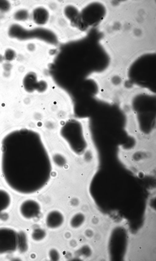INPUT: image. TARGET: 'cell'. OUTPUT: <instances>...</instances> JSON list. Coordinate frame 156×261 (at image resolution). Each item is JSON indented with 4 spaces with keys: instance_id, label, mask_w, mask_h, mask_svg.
<instances>
[{
    "instance_id": "6da1fadb",
    "label": "cell",
    "mask_w": 156,
    "mask_h": 261,
    "mask_svg": "<svg viewBox=\"0 0 156 261\" xmlns=\"http://www.w3.org/2000/svg\"><path fill=\"white\" fill-rule=\"evenodd\" d=\"M1 171L8 186L20 193H35L49 181L50 161H40L31 146L17 143H5L2 146Z\"/></svg>"
},
{
    "instance_id": "8992f818",
    "label": "cell",
    "mask_w": 156,
    "mask_h": 261,
    "mask_svg": "<svg viewBox=\"0 0 156 261\" xmlns=\"http://www.w3.org/2000/svg\"><path fill=\"white\" fill-rule=\"evenodd\" d=\"M62 12L66 20L77 25L80 20V9L76 5L72 3L66 4L63 7Z\"/></svg>"
},
{
    "instance_id": "5b68a950",
    "label": "cell",
    "mask_w": 156,
    "mask_h": 261,
    "mask_svg": "<svg viewBox=\"0 0 156 261\" xmlns=\"http://www.w3.org/2000/svg\"><path fill=\"white\" fill-rule=\"evenodd\" d=\"M40 206L36 201L28 199L24 201L20 207V212L25 218L30 219L37 217L40 213Z\"/></svg>"
},
{
    "instance_id": "8fae6325",
    "label": "cell",
    "mask_w": 156,
    "mask_h": 261,
    "mask_svg": "<svg viewBox=\"0 0 156 261\" xmlns=\"http://www.w3.org/2000/svg\"><path fill=\"white\" fill-rule=\"evenodd\" d=\"M84 220V216L82 213H78L75 214L72 218L70 224L73 228H77L80 226Z\"/></svg>"
},
{
    "instance_id": "ba28073f",
    "label": "cell",
    "mask_w": 156,
    "mask_h": 261,
    "mask_svg": "<svg viewBox=\"0 0 156 261\" xmlns=\"http://www.w3.org/2000/svg\"><path fill=\"white\" fill-rule=\"evenodd\" d=\"M36 73L33 72L27 73L23 79V84L25 90L32 93L36 90L38 83Z\"/></svg>"
},
{
    "instance_id": "9a60e30c",
    "label": "cell",
    "mask_w": 156,
    "mask_h": 261,
    "mask_svg": "<svg viewBox=\"0 0 156 261\" xmlns=\"http://www.w3.org/2000/svg\"><path fill=\"white\" fill-rule=\"evenodd\" d=\"M38 82V85L36 90L40 93H44L47 90L48 84L44 80H40Z\"/></svg>"
},
{
    "instance_id": "5bb4252c",
    "label": "cell",
    "mask_w": 156,
    "mask_h": 261,
    "mask_svg": "<svg viewBox=\"0 0 156 261\" xmlns=\"http://www.w3.org/2000/svg\"><path fill=\"white\" fill-rule=\"evenodd\" d=\"M16 56V53L14 50L11 49H8L5 51L4 59L8 62L11 61L14 59Z\"/></svg>"
},
{
    "instance_id": "7a4b0ae2",
    "label": "cell",
    "mask_w": 156,
    "mask_h": 261,
    "mask_svg": "<svg viewBox=\"0 0 156 261\" xmlns=\"http://www.w3.org/2000/svg\"><path fill=\"white\" fill-rule=\"evenodd\" d=\"M118 157L125 166L137 176L154 175L155 173V143L136 142L128 149L120 146Z\"/></svg>"
},
{
    "instance_id": "277c9868",
    "label": "cell",
    "mask_w": 156,
    "mask_h": 261,
    "mask_svg": "<svg viewBox=\"0 0 156 261\" xmlns=\"http://www.w3.org/2000/svg\"><path fill=\"white\" fill-rule=\"evenodd\" d=\"M31 16L33 22L37 26L44 27L49 22L51 13L47 7L39 5L34 9Z\"/></svg>"
},
{
    "instance_id": "52a82bcc",
    "label": "cell",
    "mask_w": 156,
    "mask_h": 261,
    "mask_svg": "<svg viewBox=\"0 0 156 261\" xmlns=\"http://www.w3.org/2000/svg\"><path fill=\"white\" fill-rule=\"evenodd\" d=\"M8 34L11 38L25 40L30 38L31 31L27 30L20 25L14 24L10 27Z\"/></svg>"
},
{
    "instance_id": "9c48e42d",
    "label": "cell",
    "mask_w": 156,
    "mask_h": 261,
    "mask_svg": "<svg viewBox=\"0 0 156 261\" xmlns=\"http://www.w3.org/2000/svg\"><path fill=\"white\" fill-rule=\"evenodd\" d=\"M64 221L62 214L59 212L54 210L48 215L46 220V225L51 228H56L61 226Z\"/></svg>"
},
{
    "instance_id": "d6986e66",
    "label": "cell",
    "mask_w": 156,
    "mask_h": 261,
    "mask_svg": "<svg viewBox=\"0 0 156 261\" xmlns=\"http://www.w3.org/2000/svg\"><path fill=\"white\" fill-rule=\"evenodd\" d=\"M3 69L5 71L10 72L12 68V65L9 63H5L3 65Z\"/></svg>"
},
{
    "instance_id": "7c38bea8",
    "label": "cell",
    "mask_w": 156,
    "mask_h": 261,
    "mask_svg": "<svg viewBox=\"0 0 156 261\" xmlns=\"http://www.w3.org/2000/svg\"><path fill=\"white\" fill-rule=\"evenodd\" d=\"M28 12L25 9H21L17 11L15 14V19L18 21H25L29 17Z\"/></svg>"
},
{
    "instance_id": "e0dca14e",
    "label": "cell",
    "mask_w": 156,
    "mask_h": 261,
    "mask_svg": "<svg viewBox=\"0 0 156 261\" xmlns=\"http://www.w3.org/2000/svg\"><path fill=\"white\" fill-rule=\"evenodd\" d=\"M49 255L50 258L52 261H57L60 258L59 253L57 250L54 249L50 251Z\"/></svg>"
},
{
    "instance_id": "4fadbf2b",
    "label": "cell",
    "mask_w": 156,
    "mask_h": 261,
    "mask_svg": "<svg viewBox=\"0 0 156 261\" xmlns=\"http://www.w3.org/2000/svg\"><path fill=\"white\" fill-rule=\"evenodd\" d=\"M45 231L40 228L35 229L32 234L33 238L36 241H40L42 240L45 237Z\"/></svg>"
},
{
    "instance_id": "ffe728a7",
    "label": "cell",
    "mask_w": 156,
    "mask_h": 261,
    "mask_svg": "<svg viewBox=\"0 0 156 261\" xmlns=\"http://www.w3.org/2000/svg\"><path fill=\"white\" fill-rule=\"evenodd\" d=\"M3 75L5 77L8 78L10 76V72L4 71L3 72Z\"/></svg>"
},
{
    "instance_id": "30bf717a",
    "label": "cell",
    "mask_w": 156,
    "mask_h": 261,
    "mask_svg": "<svg viewBox=\"0 0 156 261\" xmlns=\"http://www.w3.org/2000/svg\"><path fill=\"white\" fill-rule=\"evenodd\" d=\"M10 202L9 194L5 191L0 189V214L9 207Z\"/></svg>"
},
{
    "instance_id": "3957f363",
    "label": "cell",
    "mask_w": 156,
    "mask_h": 261,
    "mask_svg": "<svg viewBox=\"0 0 156 261\" xmlns=\"http://www.w3.org/2000/svg\"><path fill=\"white\" fill-rule=\"evenodd\" d=\"M19 235L14 230L0 228V254L14 251L19 245Z\"/></svg>"
},
{
    "instance_id": "44dd1931",
    "label": "cell",
    "mask_w": 156,
    "mask_h": 261,
    "mask_svg": "<svg viewBox=\"0 0 156 261\" xmlns=\"http://www.w3.org/2000/svg\"><path fill=\"white\" fill-rule=\"evenodd\" d=\"M4 59V56L0 54V63L2 62Z\"/></svg>"
},
{
    "instance_id": "ac0fdd59",
    "label": "cell",
    "mask_w": 156,
    "mask_h": 261,
    "mask_svg": "<svg viewBox=\"0 0 156 261\" xmlns=\"http://www.w3.org/2000/svg\"><path fill=\"white\" fill-rule=\"evenodd\" d=\"M27 48L28 50L31 52H33L36 49V45L33 43L28 44L27 45Z\"/></svg>"
},
{
    "instance_id": "2e32d148",
    "label": "cell",
    "mask_w": 156,
    "mask_h": 261,
    "mask_svg": "<svg viewBox=\"0 0 156 261\" xmlns=\"http://www.w3.org/2000/svg\"><path fill=\"white\" fill-rule=\"evenodd\" d=\"M10 5L9 2L6 0H0V11L6 12L9 11Z\"/></svg>"
}]
</instances>
